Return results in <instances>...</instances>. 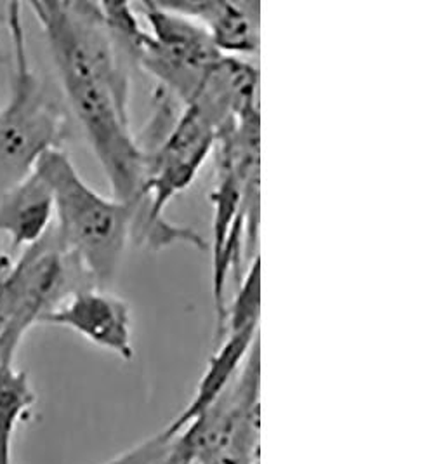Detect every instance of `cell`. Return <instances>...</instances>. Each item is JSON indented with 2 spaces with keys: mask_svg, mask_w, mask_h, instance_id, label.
Here are the masks:
<instances>
[{
  "mask_svg": "<svg viewBox=\"0 0 434 464\" xmlns=\"http://www.w3.org/2000/svg\"><path fill=\"white\" fill-rule=\"evenodd\" d=\"M68 105L110 183L111 197L143 209L146 153L129 121V58L111 35L100 2L32 0Z\"/></svg>",
  "mask_w": 434,
  "mask_h": 464,
  "instance_id": "1",
  "label": "cell"
},
{
  "mask_svg": "<svg viewBox=\"0 0 434 464\" xmlns=\"http://www.w3.org/2000/svg\"><path fill=\"white\" fill-rule=\"evenodd\" d=\"M35 170L54 198L58 242L94 287L110 291L141 209L89 187L63 148L45 153Z\"/></svg>",
  "mask_w": 434,
  "mask_h": 464,
  "instance_id": "2",
  "label": "cell"
},
{
  "mask_svg": "<svg viewBox=\"0 0 434 464\" xmlns=\"http://www.w3.org/2000/svg\"><path fill=\"white\" fill-rule=\"evenodd\" d=\"M20 2H7L5 26L13 44L11 92L0 110V195L30 176L39 160L62 150L68 121L30 62Z\"/></svg>",
  "mask_w": 434,
  "mask_h": 464,
  "instance_id": "3",
  "label": "cell"
},
{
  "mask_svg": "<svg viewBox=\"0 0 434 464\" xmlns=\"http://www.w3.org/2000/svg\"><path fill=\"white\" fill-rule=\"evenodd\" d=\"M216 147V127L197 106H185L155 147L145 148L143 212L134 237L159 251L174 244H188L208 251V242L187 227L166 219L167 206L197 179Z\"/></svg>",
  "mask_w": 434,
  "mask_h": 464,
  "instance_id": "4",
  "label": "cell"
},
{
  "mask_svg": "<svg viewBox=\"0 0 434 464\" xmlns=\"http://www.w3.org/2000/svg\"><path fill=\"white\" fill-rule=\"evenodd\" d=\"M94 287L54 228L0 275V363L14 365L26 333L75 291Z\"/></svg>",
  "mask_w": 434,
  "mask_h": 464,
  "instance_id": "5",
  "label": "cell"
},
{
  "mask_svg": "<svg viewBox=\"0 0 434 464\" xmlns=\"http://www.w3.org/2000/svg\"><path fill=\"white\" fill-rule=\"evenodd\" d=\"M41 324L70 329L125 362L134 359L130 308L110 291L79 289L42 318Z\"/></svg>",
  "mask_w": 434,
  "mask_h": 464,
  "instance_id": "6",
  "label": "cell"
},
{
  "mask_svg": "<svg viewBox=\"0 0 434 464\" xmlns=\"http://www.w3.org/2000/svg\"><path fill=\"white\" fill-rule=\"evenodd\" d=\"M167 7L198 23L223 56L256 54L261 44V4L250 0H179Z\"/></svg>",
  "mask_w": 434,
  "mask_h": 464,
  "instance_id": "7",
  "label": "cell"
},
{
  "mask_svg": "<svg viewBox=\"0 0 434 464\" xmlns=\"http://www.w3.org/2000/svg\"><path fill=\"white\" fill-rule=\"evenodd\" d=\"M54 227V198L41 174L34 170L0 195V235L13 249H28Z\"/></svg>",
  "mask_w": 434,
  "mask_h": 464,
  "instance_id": "8",
  "label": "cell"
},
{
  "mask_svg": "<svg viewBox=\"0 0 434 464\" xmlns=\"http://www.w3.org/2000/svg\"><path fill=\"white\" fill-rule=\"evenodd\" d=\"M257 339L259 329L227 334L219 343H216L217 346L212 357L208 359L207 367L197 384L195 395L188 401L187 407L178 414V418L167 424L170 431L179 433L227 390L229 382L238 374L240 367L247 359L252 344Z\"/></svg>",
  "mask_w": 434,
  "mask_h": 464,
  "instance_id": "9",
  "label": "cell"
},
{
  "mask_svg": "<svg viewBox=\"0 0 434 464\" xmlns=\"http://www.w3.org/2000/svg\"><path fill=\"white\" fill-rule=\"evenodd\" d=\"M37 401L28 374L0 363V464H13V440Z\"/></svg>",
  "mask_w": 434,
  "mask_h": 464,
  "instance_id": "10",
  "label": "cell"
},
{
  "mask_svg": "<svg viewBox=\"0 0 434 464\" xmlns=\"http://www.w3.org/2000/svg\"><path fill=\"white\" fill-rule=\"evenodd\" d=\"M261 318V257H252L246 272L236 282V293L227 308L221 339L227 334L257 331ZM217 341V343H219Z\"/></svg>",
  "mask_w": 434,
  "mask_h": 464,
  "instance_id": "11",
  "label": "cell"
},
{
  "mask_svg": "<svg viewBox=\"0 0 434 464\" xmlns=\"http://www.w3.org/2000/svg\"><path fill=\"white\" fill-rule=\"evenodd\" d=\"M103 464H191L179 442V433L164 428L141 443Z\"/></svg>",
  "mask_w": 434,
  "mask_h": 464,
  "instance_id": "12",
  "label": "cell"
},
{
  "mask_svg": "<svg viewBox=\"0 0 434 464\" xmlns=\"http://www.w3.org/2000/svg\"><path fill=\"white\" fill-rule=\"evenodd\" d=\"M261 440H236L195 464H259Z\"/></svg>",
  "mask_w": 434,
  "mask_h": 464,
  "instance_id": "13",
  "label": "cell"
},
{
  "mask_svg": "<svg viewBox=\"0 0 434 464\" xmlns=\"http://www.w3.org/2000/svg\"><path fill=\"white\" fill-rule=\"evenodd\" d=\"M11 263L13 261L5 254L2 253V249H0V275L4 274L11 266Z\"/></svg>",
  "mask_w": 434,
  "mask_h": 464,
  "instance_id": "14",
  "label": "cell"
},
{
  "mask_svg": "<svg viewBox=\"0 0 434 464\" xmlns=\"http://www.w3.org/2000/svg\"><path fill=\"white\" fill-rule=\"evenodd\" d=\"M5 7L7 4H0V22L5 23Z\"/></svg>",
  "mask_w": 434,
  "mask_h": 464,
  "instance_id": "15",
  "label": "cell"
}]
</instances>
